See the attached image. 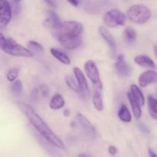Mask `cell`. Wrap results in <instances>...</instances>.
<instances>
[{"mask_svg":"<svg viewBox=\"0 0 157 157\" xmlns=\"http://www.w3.org/2000/svg\"><path fill=\"white\" fill-rule=\"evenodd\" d=\"M18 108L27 117L34 128L44 138L46 141L60 150H64V144L63 141L51 130L50 127L41 118V117L34 110L31 106L23 102L18 103Z\"/></svg>","mask_w":157,"mask_h":157,"instance_id":"cell-1","label":"cell"},{"mask_svg":"<svg viewBox=\"0 0 157 157\" xmlns=\"http://www.w3.org/2000/svg\"><path fill=\"white\" fill-rule=\"evenodd\" d=\"M84 30L81 23L74 21H61L52 28L51 34L56 41L60 43L79 37Z\"/></svg>","mask_w":157,"mask_h":157,"instance_id":"cell-2","label":"cell"},{"mask_svg":"<svg viewBox=\"0 0 157 157\" xmlns=\"http://www.w3.org/2000/svg\"><path fill=\"white\" fill-rule=\"evenodd\" d=\"M129 20L136 24H144L151 17V11L143 4H136L130 6L127 11Z\"/></svg>","mask_w":157,"mask_h":157,"instance_id":"cell-3","label":"cell"},{"mask_svg":"<svg viewBox=\"0 0 157 157\" xmlns=\"http://www.w3.org/2000/svg\"><path fill=\"white\" fill-rule=\"evenodd\" d=\"M0 47L5 53L12 56L25 58H32L33 56V53L30 50L18 44L15 40L11 38H6L4 44L0 45Z\"/></svg>","mask_w":157,"mask_h":157,"instance_id":"cell-4","label":"cell"},{"mask_svg":"<svg viewBox=\"0 0 157 157\" xmlns=\"http://www.w3.org/2000/svg\"><path fill=\"white\" fill-rule=\"evenodd\" d=\"M104 24L110 28H115L117 26L124 25L126 22V16L122 12L117 9H111L105 13L104 15Z\"/></svg>","mask_w":157,"mask_h":157,"instance_id":"cell-5","label":"cell"},{"mask_svg":"<svg viewBox=\"0 0 157 157\" xmlns=\"http://www.w3.org/2000/svg\"><path fill=\"white\" fill-rule=\"evenodd\" d=\"M84 71L86 72L87 78L93 83L94 86H103L101 82V77H100L99 71L94 61L89 60L84 63Z\"/></svg>","mask_w":157,"mask_h":157,"instance_id":"cell-6","label":"cell"},{"mask_svg":"<svg viewBox=\"0 0 157 157\" xmlns=\"http://www.w3.org/2000/svg\"><path fill=\"white\" fill-rule=\"evenodd\" d=\"M12 10L8 0H0V27L7 25L12 19Z\"/></svg>","mask_w":157,"mask_h":157,"instance_id":"cell-7","label":"cell"},{"mask_svg":"<svg viewBox=\"0 0 157 157\" xmlns=\"http://www.w3.org/2000/svg\"><path fill=\"white\" fill-rule=\"evenodd\" d=\"M76 120L78 124L81 126L84 133L86 134V136L92 138V139L95 137L96 130H95L94 127L92 125L91 123L90 122V121L86 117H84L82 113H79L76 115Z\"/></svg>","mask_w":157,"mask_h":157,"instance_id":"cell-8","label":"cell"},{"mask_svg":"<svg viewBox=\"0 0 157 157\" xmlns=\"http://www.w3.org/2000/svg\"><path fill=\"white\" fill-rule=\"evenodd\" d=\"M74 74H75V78H76L77 81L78 83V85L80 87V89H81V93L80 94L82 95L81 97L88 98L90 94V89H89L87 79H86L83 71H81V70L79 67H76L74 68Z\"/></svg>","mask_w":157,"mask_h":157,"instance_id":"cell-9","label":"cell"},{"mask_svg":"<svg viewBox=\"0 0 157 157\" xmlns=\"http://www.w3.org/2000/svg\"><path fill=\"white\" fill-rule=\"evenodd\" d=\"M114 67L117 74L123 78H127L130 76L132 72V67H130V64L126 62L124 60V56L122 55L117 57Z\"/></svg>","mask_w":157,"mask_h":157,"instance_id":"cell-10","label":"cell"},{"mask_svg":"<svg viewBox=\"0 0 157 157\" xmlns=\"http://www.w3.org/2000/svg\"><path fill=\"white\" fill-rule=\"evenodd\" d=\"M139 84L142 87H147V86L157 83V72L154 71H147L139 76Z\"/></svg>","mask_w":157,"mask_h":157,"instance_id":"cell-11","label":"cell"},{"mask_svg":"<svg viewBox=\"0 0 157 157\" xmlns=\"http://www.w3.org/2000/svg\"><path fill=\"white\" fill-rule=\"evenodd\" d=\"M99 32L103 39L108 44L112 53L115 54V52H117V42L115 41L114 38L113 37V35L110 33V32L106 28L103 27V26L100 27Z\"/></svg>","mask_w":157,"mask_h":157,"instance_id":"cell-12","label":"cell"},{"mask_svg":"<svg viewBox=\"0 0 157 157\" xmlns=\"http://www.w3.org/2000/svg\"><path fill=\"white\" fill-rule=\"evenodd\" d=\"M94 95H93V104L95 109L98 111H102L104 109V102L102 98V88L103 86H94Z\"/></svg>","mask_w":157,"mask_h":157,"instance_id":"cell-13","label":"cell"},{"mask_svg":"<svg viewBox=\"0 0 157 157\" xmlns=\"http://www.w3.org/2000/svg\"><path fill=\"white\" fill-rule=\"evenodd\" d=\"M134 62L138 65L144 67H148V68H156V64L153 61V59H151L147 55H137L134 58Z\"/></svg>","mask_w":157,"mask_h":157,"instance_id":"cell-14","label":"cell"},{"mask_svg":"<svg viewBox=\"0 0 157 157\" xmlns=\"http://www.w3.org/2000/svg\"><path fill=\"white\" fill-rule=\"evenodd\" d=\"M127 98H128L129 102H130V105H131V108L132 110H133V114H134V117L136 118H137V119H139L142 116V110H141L140 104L133 97L131 92H128L127 93Z\"/></svg>","mask_w":157,"mask_h":157,"instance_id":"cell-15","label":"cell"},{"mask_svg":"<svg viewBox=\"0 0 157 157\" xmlns=\"http://www.w3.org/2000/svg\"><path fill=\"white\" fill-rule=\"evenodd\" d=\"M64 104H65V101H64V98L59 94H55L51 99L49 106L52 110H57L62 108Z\"/></svg>","mask_w":157,"mask_h":157,"instance_id":"cell-16","label":"cell"},{"mask_svg":"<svg viewBox=\"0 0 157 157\" xmlns=\"http://www.w3.org/2000/svg\"><path fill=\"white\" fill-rule=\"evenodd\" d=\"M59 22H61V21H60V18L58 14L53 11H50L49 12V17L43 21V25L47 29H52Z\"/></svg>","mask_w":157,"mask_h":157,"instance_id":"cell-17","label":"cell"},{"mask_svg":"<svg viewBox=\"0 0 157 157\" xmlns=\"http://www.w3.org/2000/svg\"><path fill=\"white\" fill-rule=\"evenodd\" d=\"M50 52L54 58H56L58 61H59L62 64H67V65L71 64V60L69 57L64 53L61 52V51L58 50V49L55 48H52L50 49Z\"/></svg>","mask_w":157,"mask_h":157,"instance_id":"cell-18","label":"cell"},{"mask_svg":"<svg viewBox=\"0 0 157 157\" xmlns=\"http://www.w3.org/2000/svg\"><path fill=\"white\" fill-rule=\"evenodd\" d=\"M81 44H82V39H81V38L80 36L61 43V46L63 48H64L66 49H68V50H72V49L77 48Z\"/></svg>","mask_w":157,"mask_h":157,"instance_id":"cell-19","label":"cell"},{"mask_svg":"<svg viewBox=\"0 0 157 157\" xmlns=\"http://www.w3.org/2000/svg\"><path fill=\"white\" fill-rule=\"evenodd\" d=\"M118 117L121 121L125 123H130L132 121V117L128 107L126 105H122L118 111Z\"/></svg>","mask_w":157,"mask_h":157,"instance_id":"cell-20","label":"cell"},{"mask_svg":"<svg viewBox=\"0 0 157 157\" xmlns=\"http://www.w3.org/2000/svg\"><path fill=\"white\" fill-rule=\"evenodd\" d=\"M130 92L133 95V97L137 100V101L140 104L141 106L144 105V104H145V98L144 96V94L142 93V91H141L140 89L139 88L137 85H136V84L130 85Z\"/></svg>","mask_w":157,"mask_h":157,"instance_id":"cell-21","label":"cell"},{"mask_svg":"<svg viewBox=\"0 0 157 157\" xmlns=\"http://www.w3.org/2000/svg\"><path fill=\"white\" fill-rule=\"evenodd\" d=\"M65 80V82L67 84V85L72 90H74L75 92L77 93H81V89H80L79 85H78V83L77 81V80H75L71 76H65L64 78Z\"/></svg>","mask_w":157,"mask_h":157,"instance_id":"cell-22","label":"cell"},{"mask_svg":"<svg viewBox=\"0 0 157 157\" xmlns=\"http://www.w3.org/2000/svg\"><path fill=\"white\" fill-rule=\"evenodd\" d=\"M124 37H125L126 40L129 42H133L136 40V32L131 27H127L124 30Z\"/></svg>","mask_w":157,"mask_h":157,"instance_id":"cell-23","label":"cell"},{"mask_svg":"<svg viewBox=\"0 0 157 157\" xmlns=\"http://www.w3.org/2000/svg\"><path fill=\"white\" fill-rule=\"evenodd\" d=\"M11 90L14 94H21L23 90V84L21 80H16L14 81L11 85Z\"/></svg>","mask_w":157,"mask_h":157,"instance_id":"cell-24","label":"cell"},{"mask_svg":"<svg viewBox=\"0 0 157 157\" xmlns=\"http://www.w3.org/2000/svg\"><path fill=\"white\" fill-rule=\"evenodd\" d=\"M28 47L37 52H42L44 51L43 46L35 41H29L28 42Z\"/></svg>","mask_w":157,"mask_h":157,"instance_id":"cell-25","label":"cell"},{"mask_svg":"<svg viewBox=\"0 0 157 157\" xmlns=\"http://www.w3.org/2000/svg\"><path fill=\"white\" fill-rule=\"evenodd\" d=\"M18 75V70L15 67H13V68H11L9 69V71H8L7 75H6V78H7L8 81H15V79L17 78Z\"/></svg>","mask_w":157,"mask_h":157,"instance_id":"cell-26","label":"cell"},{"mask_svg":"<svg viewBox=\"0 0 157 157\" xmlns=\"http://www.w3.org/2000/svg\"><path fill=\"white\" fill-rule=\"evenodd\" d=\"M148 105L150 110L154 112L157 114V100L153 98L152 95H150L148 97Z\"/></svg>","mask_w":157,"mask_h":157,"instance_id":"cell-27","label":"cell"},{"mask_svg":"<svg viewBox=\"0 0 157 157\" xmlns=\"http://www.w3.org/2000/svg\"><path fill=\"white\" fill-rule=\"evenodd\" d=\"M11 5V7H12V14L17 15L19 14L20 10H21V8H20L19 4H18V2L15 1L13 0V2H9Z\"/></svg>","mask_w":157,"mask_h":157,"instance_id":"cell-28","label":"cell"},{"mask_svg":"<svg viewBox=\"0 0 157 157\" xmlns=\"http://www.w3.org/2000/svg\"><path fill=\"white\" fill-rule=\"evenodd\" d=\"M138 126H139L140 130L143 133H150V128H149V127H147L146 124H143V123H140L139 125Z\"/></svg>","mask_w":157,"mask_h":157,"instance_id":"cell-29","label":"cell"},{"mask_svg":"<svg viewBox=\"0 0 157 157\" xmlns=\"http://www.w3.org/2000/svg\"><path fill=\"white\" fill-rule=\"evenodd\" d=\"M41 94H42L44 98L48 97V88L47 86L41 85Z\"/></svg>","mask_w":157,"mask_h":157,"instance_id":"cell-30","label":"cell"},{"mask_svg":"<svg viewBox=\"0 0 157 157\" xmlns=\"http://www.w3.org/2000/svg\"><path fill=\"white\" fill-rule=\"evenodd\" d=\"M108 152L110 155H115L117 153V149L113 146H110L108 147Z\"/></svg>","mask_w":157,"mask_h":157,"instance_id":"cell-31","label":"cell"},{"mask_svg":"<svg viewBox=\"0 0 157 157\" xmlns=\"http://www.w3.org/2000/svg\"><path fill=\"white\" fill-rule=\"evenodd\" d=\"M38 89H34L32 92V98H33V99L34 98H35V99H37V98H38Z\"/></svg>","mask_w":157,"mask_h":157,"instance_id":"cell-32","label":"cell"},{"mask_svg":"<svg viewBox=\"0 0 157 157\" xmlns=\"http://www.w3.org/2000/svg\"><path fill=\"white\" fill-rule=\"evenodd\" d=\"M67 1L74 6H78L79 4V0H67Z\"/></svg>","mask_w":157,"mask_h":157,"instance_id":"cell-33","label":"cell"},{"mask_svg":"<svg viewBox=\"0 0 157 157\" xmlns=\"http://www.w3.org/2000/svg\"><path fill=\"white\" fill-rule=\"evenodd\" d=\"M148 153H149V155H150V156H152V157H153V156L157 157V155L154 153V151H153V150H152L151 148H149L148 149Z\"/></svg>","mask_w":157,"mask_h":157,"instance_id":"cell-34","label":"cell"},{"mask_svg":"<svg viewBox=\"0 0 157 157\" xmlns=\"http://www.w3.org/2000/svg\"><path fill=\"white\" fill-rule=\"evenodd\" d=\"M44 1H45L49 6H52V7H55V6H56V5H55V3L54 2L53 0H44Z\"/></svg>","mask_w":157,"mask_h":157,"instance_id":"cell-35","label":"cell"},{"mask_svg":"<svg viewBox=\"0 0 157 157\" xmlns=\"http://www.w3.org/2000/svg\"><path fill=\"white\" fill-rule=\"evenodd\" d=\"M69 113H70V111H69V110H67V109L64 111V114L65 117L69 116Z\"/></svg>","mask_w":157,"mask_h":157,"instance_id":"cell-36","label":"cell"},{"mask_svg":"<svg viewBox=\"0 0 157 157\" xmlns=\"http://www.w3.org/2000/svg\"><path fill=\"white\" fill-rule=\"evenodd\" d=\"M153 50H154L155 55H156V58H157V45H155L154 46V48H153Z\"/></svg>","mask_w":157,"mask_h":157,"instance_id":"cell-37","label":"cell"},{"mask_svg":"<svg viewBox=\"0 0 157 157\" xmlns=\"http://www.w3.org/2000/svg\"><path fill=\"white\" fill-rule=\"evenodd\" d=\"M78 156H90V155H88V154H79Z\"/></svg>","mask_w":157,"mask_h":157,"instance_id":"cell-38","label":"cell"},{"mask_svg":"<svg viewBox=\"0 0 157 157\" xmlns=\"http://www.w3.org/2000/svg\"><path fill=\"white\" fill-rule=\"evenodd\" d=\"M15 1H16V2H21V0H15Z\"/></svg>","mask_w":157,"mask_h":157,"instance_id":"cell-39","label":"cell"},{"mask_svg":"<svg viewBox=\"0 0 157 157\" xmlns=\"http://www.w3.org/2000/svg\"><path fill=\"white\" fill-rule=\"evenodd\" d=\"M156 96H157V92H156Z\"/></svg>","mask_w":157,"mask_h":157,"instance_id":"cell-40","label":"cell"}]
</instances>
